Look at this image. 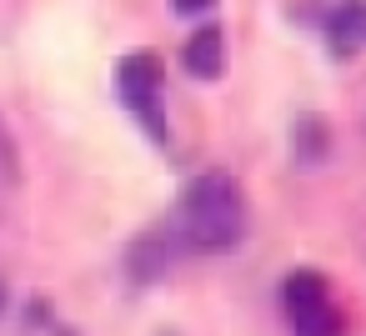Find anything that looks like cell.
<instances>
[{"instance_id": "8", "label": "cell", "mask_w": 366, "mask_h": 336, "mask_svg": "<svg viewBox=\"0 0 366 336\" xmlns=\"http://www.w3.org/2000/svg\"><path fill=\"white\" fill-rule=\"evenodd\" d=\"M211 6H216V0H171V11H176V16H206Z\"/></svg>"}, {"instance_id": "4", "label": "cell", "mask_w": 366, "mask_h": 336, "mask_svg": "<svg viewBox=\"0 0 366 336\" xmlns=\"http://www.w3.org/2000/svg\"><path fill=\"white\" fill-rule=\"evenodd\" d=\"M181 66H186L196 81H216V76L226 71V36H221V26H201V31L186 41Z\"/></svg>"}, {"instance_id": "5", "label": "cell", "mask_w": 366, "mask_h": 336, "mask_svg": "<svg viewBox=\"0 0 366 336\" xmlns=\"http://www.w3.org/2000/svg\"><path fill=\"white\" fill-rule=\"evenodd\" d=\"M326 46L336 56H356L366 46V0H341L326 16Z\"/></svg>"}, {"instance_id": "7", "label": "cell", "mask_w": 366, "mask_h": 336, "mask_svg": "<svg viewBox=\"0 0 366 336\" xmlns=\"http://www.w3.org/2000/svg\"><path fill=\"white\" fill-rule=\"evenodd\" d=\"M296 136H301V161H316L321 146H326V141H321V126H316V121H301Z\"/></svg>"}, {"instance_id": "3", "label": "cell", "mask_w": 366, "mask_h": 336, "mask_svg": "<svg viewBox=\"0 0 366 336\" xmlns=\"http://www.w3.org/2000/svg\"><path fill=\"white\" fill-rule=\"evenodd\" d=\"M281 306H286L291 336H341V311L331 301V286L311 266H301L281 281Z\"/></svg>"}, {"instance_id": "2", "label": "cell", "mask_w": 366, "mask_h": 336, "mask_svg": "<svg viewBox=\"0 0 366 336\" xmlns=\"http://www.w3.org/2000/svg\"><path fill=\"white\" fill-rule=\"evenodd\" d=\"M116 91L126 101V111L136 116V126L166 146L171 141V126H166V66L156 51H131L121 66H116Z\"/></svg>"}, {"instance_id": "1", "label": "cell", "mask_w": 366, "mask_h": 336, "mask_svg": "<svg viewBox=\"0 0 366 336\" xmlns=\"http://www.w3.org/2000/svg\"><path fill=\"white\" fill-rule=\"evenodd\" d=\"M171 246L176 251H231L241 236H246V201H241V186L226 176V171H206L196 176L181 201H176V216L166 226Z\"/></svg>"}, {"instance_id": "6", "label": "cell", "mask_w": 366, "mask_h": 336, "mask_svg": "<svg viewBox=\"0 0 366 336\" xmlns=\"http://www.w3.org/2000/svg\"><path fill=\"white\" fill-rule=\"evenodd\" d=\"M16 191H21V161H16V141H11L6 121H0V226H6V216H11Z\"/></svg>"}]
</instances>
